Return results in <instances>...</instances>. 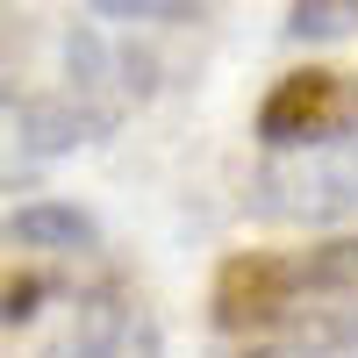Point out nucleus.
Returning a JSON list of instances; mask_svg holds the SVG:
<instances>
[{"instance_id": "9", "label": "nucleus", "mask_w": 358, "mask_h": 358, "mask_svg": "<svg viewBox=\"0 0 358 358\" xmlns=\"http://www.w3.org/2000/svg\"><path fill=\"white\" fill-rule=\"evenodd\" d=\"M94 8L115 22H187L201 0H94Z\"/></svg>"}, {"instance_id": "5", "label": "nucleus", "mask_w": 358, "mask_h": 358, "mask_svg": "<svg viewBox=\"0 0 358 358\" xmlns=\"http://www.w3.org/2000/svg\"><path fill=\"white\" fill-rule=\"evenodd\" d=\"M72 330L94 344L101 358H165V337H158V315L129 301V294H94V301L79 308Z\"/></svg>"}, {"instance_id": "7", "label": "nucleus", "mask_w": 358, "mask_h": 358, "mask_svg": "<svg viewBox=\"0 0 358 358\" xmlns=\"http://www.w3.org/2000/svg\"><path fill=\"white\" fill-rule=\"evenodd\" d=\"M294 265H301V294L358 301V236H330L315 251H294Z\"/></svg>"}, {"instance_id": "3", "label": "nucleus", "mask_w": 358, "mask_h": 358, "mask_svg": "<svg viewBox=\"0 0 358 358\" xmlns=\"http://www.w3.org/2000/svg\"><path fill=\"white\" fill-rule=\"evenodd\" d=\"M208 308H215V330H229V337L273 330V322H287L301 308V265L280 258V251H236L215 273Z\"/></svg>"}, {"instance_id": "11", "label": "nucleus", "mask_w": 358, "mask_h": 358, "mask_svg": "<svg viewBox=\"0 0 358 358\" xmlns=\"http://www.w3.org/2000/svg\"><path fill=\"white\" fill-rule=\"evenodd\" d=\"M43 358H101V351H94V344H86V337L72 330V337H57V344H50Z\"/></svg>"}, {"instance_id": "1", "label": "nucleus", "mask_w": 358, "mask_h": 358, "mask_svg": "<svg viewBox=\"0 0 358 358\" xmlns=\"http://www.w3.org/2000/svg\"><path fill=\"white\" fill-rule=\"evenodd\" d=\"M251 201L280 222H358V129L301 151H273L258 165Z\"/></svg>"}, {"instance_id": "6", "label": "nucleus", "mask_w": 358, "mask_h": 358, "mask_svg": "<svg viewBox=\"0 0 358 358\" xmlns=\"http://www.w3.org/2000/svg\"><path fill=\"white\" fill-rule=\"evenodd\" d=\"M8 236L22 251H86L94 244V215L72 201H29L22 215L8 222Z\"/></svg>"}, {"instance_id": "2", "label": "nucleus", "mask_w": 358, "mask_h": 358, "mask_svg": "<svg viewBox=\"0 0 358 358\" xmlns=\"http://www.w3.org/2000/svg\"><path fill=\"white\" fill-rule=\"evenodd\" d=\"M344 129H358V79L322 72V65L287 72L273 94H265V108H258V136H265V151L330 143V136H344Z\"/></svg>"}, {"instance_id": "8", "label": "nucleus", "mask_w": 358, "mask_h": 358, "mask_svg": "<svg viewBox=\"0 0 358 358\" xmlns=\"http://www.w3.org/2000/svg\"><path fill=\"white\" fill-rule=\"evenodd\" d=\"M351 29H358V0H294L287 8L294 43H344Z\"/></svg>"}, {"instance_id": "4", "label": "nucleus", "mask_w": 358, "mask_h": 358, "mask_svg": "<svg viewBox=\"0 0 358 358\" xmlns=\"http://www.w3.org/2000/svg\"><path fill=\"white\" fill-rule=\"evenodd\" d=\"M115 108L101 94H86V86H65V94H36L15 108V129H22V151L36 158H57V151H79V143L108 136Z\"/></svg>"}, {"instance_id": "10", "label": "nucleus", "mask_w": 358, "mask_h": 358, "mask_svg": "<svg viewBox=\"0 0 358 358\" xmlns=\"http://www.w3.org/2000/svg\"><path fill=\"white\" fill-rule=\"evenodd\" d=\"M36 301H43V287H36V280H15V287H8V322H29Z\"/></svg>"}]
</instances>
